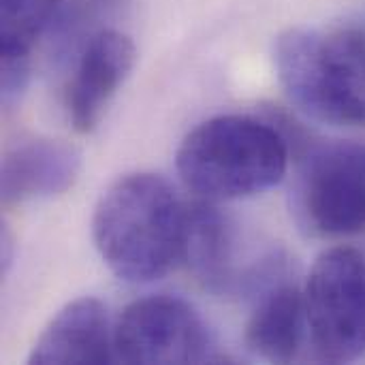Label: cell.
Listing matches in <instances>:
<instances>
[{"label":"cell","instance_id":"ba28073f","mask_svg":"<svg viewBox=\"0 0 365 365\" xmlns=\"http://www.w3.org/2000/svg\"><path fill=\"white\" fill-rule=\"evenodd\" d=\"M182 261L203 289L216 295L259 291L257 278L237 265V231L214 201H199L186 207Z\"/></svg>","mask_w":365,"mask_h":365},{"label":"cell","instance_id":"8992f818","mask_svg":"<svg viewBox=\"0 0 365 365\" xmlns=\"http://www.w3.org/2000/svg\"><path fill=\"white\" fill-rule=\"evenodd\" d=\"M113 351L115 361L122 364H205L216 359L199 312L171 295H152L126 306L113 327Z\"/></svg>","mask_w":365,"mask_h":365},{"label":"cell","instance_id":"9c48e42d","mask_svg":"<svg viewBox=\"0 0 365 365\" xmlns=\"http://www.w3.org/2000/svg\"><path fill=\"white\" fill-rule=\"evenodd\" d=\"M81 171V152L62 139H28L2 158V203L15 205L68 192Z\"/></svg>","mask_w":365,"mask_h":365},{"label":"cell","instance_id":"8fae6325","mask_svg":"<svg viewBox=\"0 0 365 365\" xmlns=\"http://www.w3.org/2000/svg\"><path fill=\"white\" fill-rule=\"evenodd\" d=\"M304 327V293L291 282L276 280L263 291L246 325V344L261 359L289 364L302 346Z\"/></svg>","mask_w":365,"mask_h":365},{"label":"cell","instance_id":"30bf717a","mask_svg":"<svg viewBox=\"0 0 365 365\" xmlns=\"http://www.w3.org/2000/svg\"><path fill=\"white\" fill-rule=\"evenodd\" d=\"M113 329L107 308L94 297L66 304L36 338L28 364H113Z\"/></svg>","mask_w":365,"mask_h":365},{"label":"cell","instance_id":"3957f363","mask_svg":"<svg viewBox=\"0 0 365 365\" xmlns=\"http://www.w3.org/2000/svg\"><path fill=\"white\" fill-rule=\"evenodd\" d=\"M287 96L314 120L365 126V28H291L274 49Z\"/></svg>","mask_w":365,"mask_h":365},{"label":"cell","instance_id":"6da1fadb","mask_svg":"<svg viewBox=\"0 0 365 365\" xmlns=\"http://www.w3.org/2000/svg\"><path fill=\"white\" fill-rule=\"evenodd\" d=\"M186 207L156 173L115 180L96 203L92 240L107 267L126 282L160 280L182 261Z\"/></svg>","mask_w":365,"mask_h":365},{"label":"cell","instance_id":"7a4b0ae2","mask_svg":"<svg viewBox=\"0 0 365 365\" xmlns=\"http://www.w3.org/2000/svg\"><path fill=\"white\" fill-rule=\"evenodd\" d=\"M291 143L276 124L250 115L201 122L180 143L178 173L205 201H231L276 186L289 169Z\"/></svg>","mask_w":365,"mask_h":365},{"label":"cell","instance_id":"277c9868","mask_svg":"<svg viewBox=\"0 0 365 365\" xmlns=\"http://www.w3.org/2000/svg\"><path fill=\"white\" fill-rule=\"evenodd\" d=\"M306 327L321 361L349 364L365 353V255L351 246L323 252L304 291Z\"/></svg>","mask_w":365,"mask_h":365},{"label":"cell","instance_id":"5b68a950","mask_svg":"<svg viewBox=\"0 0 365 365\" xmlns=\"http://www.w3.org/2000/svg\"><path fill=\"white\" fill-rule=\"evenodd\" d=\"M287 139L302 163L297 201L306 225L325 237L365 231L364 143Z\"/></svg>","mask_w":365,"mask_h":365},{"label":"cell","instance_id":"7c38bea8","mask_svg":"<svg viewBox=\"0 0 365 365\" xmlns=\"http://www.w3.org/2000/svg\"><path fill=\"white\" fill-rule=\"evenodd\" d=\"M64 0H0L2 101L11 105L26 88L36 41L49 30Z\"/></svg>","mask_w":365,"mask_h":365},{"label":"cell","instance_id":"52a82bcc","mask_svg":"<svg viewBox=\"0 0 365 365\" xmlns=\"http://www.w3.org/2000/svg\"><path fill=\"white\" fill-rule=\"evenodd\" d=\"M135 60V43L113 28L98 30L79 49L73 77L66 86V113L77 133L86 135L98 126L107 105L130 75Z\"/></svg>","mask_w":365,"mask_h":365},{"label":"cell","instance_id":"4fadbf2b","mask_svg":"<svg viewBox=\"0 0 365 365\" xmlns=\"http://www.w3.org/2000/svg\"><path fill=\"white\" fill-rule=\"evenodd\" d=\"M13 237L9 233V229H2V272L6 274L11 269L13 263Z\"/></svg>","mask_w":365,"mask_h":365}]
</instances>
